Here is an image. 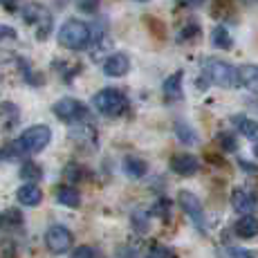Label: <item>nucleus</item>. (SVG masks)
Listing matches in <instances>:
<instances>
[{"instance_id":"ddd939ff","label":"nucleus","mask_w":258,"mask_h":258,"mask_svg":"<svg viewBox=\"0 0 258 258\" xmlns=\"http://www.w3.org/2000/svg\"><path fill=\"white\" fill-rule=\"evenodd\" d=\"M16 198L25 207H38L43 202V191L34 184V182H27V184H23L16 191Z\"/></svg>"},{"instance_id":"0eeeda50","label":"nucleus","mask_w":258,"mask_h":258,"mask_svg":"<svg viewBox=\"0 0 258 258\" xmlns=\"http://www.w3.org/2000/svg\"><path fill=\"white\" fill-rule=\"evenodd\" d=\"M45 247L52 254H63L72 247V231L63 225H54L45 234Z\"/></svg>"},{"instance_id":"b1692460","label":"nucleus","mask_w":258,"mask_h":258,"mask_svg":"<svg viewBox=\"0 0 258 258\" xmlns=\"http://www.w3.org/2000/svg\"><path fill=\"white\" fill-rule=\"evenodd\" d=\"M97 249L90 245H81V247H77V249L72 251V256L70 258H97Z\"/></svg>"},{"instance_id":"2eb2a0df","label":"nucleus","mask_w":258,"mask_h":258,"mask_svg":"<svg viewBox=\"0 0 258 258\" xmlns=\"http://www.w3.org/2000/svg\"><path fill=\"white\" fill-rule=\"evenodd\" d=\"M234 231L240 238H256L258 236V218L256 216H242L234 225Z\"/></svg>"},{"instance_id":"dca6fc26","label":"nucleus","mask_w":258,"mask_h":258,"mask_svg":"<svg viewBox=\"0 0 258 258\" xmlns=\"http://www.w3.org/2000/svg\"><path fill=\"white\" fill-rule=\"evenodd\" d=\"M182 77H184L182 72L171 74V77L164 81V86H162L164 97L168 99V101H177V99H182Z\"/></svg>"},{"instance_id":"7c9ffc66","label":"nucleus","mask_w":258,"mask_h":258,"mask_svg":"<svg viewBox=\"0 0 258 258\" xmlns=\"http://www.w3.org/2000/svg\"><path fill=\"white\" fill-rule=\"evenodd\" d=\"M18 3H21V0H3V5L7 7V12H16V9H18Z\"/></svg>"},{"instance_id":"a211bd4d","label":"nucleus","mask_w":258,"mask_h":258,"mask_svg":"<svg viewBox=\"0 0 258 258\" xmlns=\"http://www.w3.org/2000/svg\"><path fill=\"white\" fill-rule=\"evenodd\" d=\"M211 45L216 49H231L234 47V38H231V34L227 32V27L218 25V27L211 29Z\"/></svg>"},{"instance_id":"423d86ee","label":"nucleus","mask_w":258,"mask_h":258,"mask_svg":"<svg viewBox=\"0 0 258 258\" xmlns=\"http://www.w3.org/2000/svg\"><path fill=\"white\" fill-rule=\"evenodd\" d=\"M52 112L66 123H81L90 117L86 103H81L79 99H72V97L58 99V101L52 106Z\"/></svg>"},{"instance_id":"f03ea898","label":"nucleus","mask_w":258,"mask_h":258,"mask_svg":"<svg viewBox=\"0 0 258 258\" xmlns=\"http://www.w3.org/2000/svg\"><path fill=\"white\" fill-rule=\"evenodd\" d=\"M92 41V29L88 23L79 21V18H70L61 25L58 29V45H63L66 49L79 52V49H86Z\"/></svg>"},{"instance_id":"412c9836","label":"nucleus","mask_w":258,"mask_h":258,"mask_svg":"<svg viewBox=\"0 0 258 258\" xmlns=\"http://www.w3.org/2000/svg\"><path fill=\"white\" fill-rule=\"evenodd\" d=\"M21 177L23 180H27V182H36V180H41L43 177V168L36 164V162H25V164L21 166Z\"/></svg>"},{"instance_id":"9d476101","label":"nucleus","mask_w":258,"mask_h":258,"mask_svg":"<svg viewBox=\"0 0 258 258\" xmlns=\"http://www.w3.org/2000/svg\"><path fill=\"white\" fill-rule=\"evenodd\" d=\"M231 121H234V126L238 128L240 135H245L247 140L254 144V155L258 157V121H254V119H249L245 115H234Z\"/></svg>"},{"instance_id":"cd10ccee","label":"nucleus","mask_w":258,"mask_h":258,"mask_svg":"<svg viewBox=\"0 0 258 258\" xmlns=\"http://www.w3.org/2000/svg\"><path fill=\"white\" fill-rule=\"evenodd\" d=\"M198 34H200V27H198V25H186V29L180 34V36H177V41H186V38L198 36Z\"/></svg>"},{"instance_id":"9b49d317","label":"nucleus","mask_w":258,"mask_h":258,"mask_svg":"<svg viewBox=\"0 0 258 258\" xmlns=\"http://www.w3.org/2000/svg\"><path fill=\"white\" fill-rule=\"evenodd\" d=\"M231 207L242 216H249L256 209V196L251 191H247V188H236L231 193Z\"/></svg>"},{"instance_id":"f8f14e48","label":"nucleus","mask_w":258,"mask_h":258,"mask_svg":"<svg viewBox=\"0 0 258 258\" xmlns=\"http://www.w3.org/2000/svg\"><path fill=\"white\" fill-rule=\"evenodd\" d=\"M171 168L182 177L196 175L198 168H200V162H198L196 155H188V153H182V155H175L171 160Z\"/></svg>"},{"instance_id":"4468645a","label":"nucleus","mask_w":258,"mask_h":258,"mask_svg":"<svg viewBox=\"0 0 258 258\" xmlns=\"http://www.w3.org/2000/svg\"><path fill=\"white\" fill-rule=\"evenodd\" d=\"M238 83L249 92L258 94V66H242L238 68Z\"/></svg>"},{"instance_id":"c85d7f7f","label":"nucleus","mask_w":258,"mask_h":258,"mask_svg":"<svg viewBox=\"0 0 258 258\" xmlns=\"http://www.w3.org/2000/svg\"><path fill=\"white\" fill-rule=\"evenodd\" d=\"M117 258H137V251L131 249V247H121V249L117 251Z\"/></svg>"},{"instance_id":"7ed1b4c3","label":"nucleus","mask_w":258,"mask_h":258,"mask_svg":"<svg viewBox=\"0 0 258 258\" xmlns=\"http://www.w3.org/2000/svg\"><path fill=\"white\" fill-rule=\"evenodd\" d=\"M202 72H205V79L213 86L220 88H236L240 86L238 83V70L234 66H229L227 61H220V58H207L202 63Z\"/></svg>"},{"instance_id":"20e7f679","label":"nucleus","mask_w":258,"mask_h":258,"mask_svg":"<svg viewBox=\"0 0 258 258\" xmlns=\"http://www.w3.org/2000/svg\"><path fill=\"white\" fill-rule=\"evenodd\" d=\"M92 106L103 117H119L128 108V99L117 88H103L92 97Z\"/></svg>"},{"instance_id":"f257e3e1","label":"nucleus","mask_w":258,"mask_h":258,"mask_svg":"<svg viewBox=\"0 0 258 258\" xmlns=\"http://www.w3.org/2000/svg\"><path fill=\"white\" fill-rule=\"evenodd\" d=\"M49 142H52V131H49V126H45V123L29 126L27 131H23V135L18 137V140H14L12 144H7V146L0 151V160H16V157L41 153Z\"/></svg>"},{"instance_id":"4be33fe9","label":"nucleus","mask_w":258,"mask_h":258,"mask_svg":"<svg viewBox=\"0 0 258 258\" xmlns=\"http://www.w3.org/2000/svg\"><path fill=\"white\" fill-rule=\"evenodd\" d=\"M21 222H23V216L16 209H9L0 216V227H7V225L12 227V225H21Z\"/></svg>"},{"instance_id":"1a4fd4ad","label":"nucleus","mask_w":258,"mask_h":258,"mask_svg":"<svg viewBox=\"0 0 258 258\" xmlns=\"http://www.w3.org/2000/svg\"><path fill=\"white\" fill-rule=\"evenodd\" d=\"M128 70H131V58H128L123 52L110 54V56L103 61V74H106V77L117 79V77L128 74Z\"/></svg>"},{"instance_id":"bb28decb","label":"nucleus","mask_w":258,"mask_h":258,"mask_svg":"<svg viewBox=\"0 0 258 258\" xmlns=\"http://www.w3.org/2000/svg\"><path fill=\"white\" fill-rule=\"evenodd\" d=\"M229 258H258V256L251 249H245V247H231Z\"/></svg>"},{"instance_id":"39448f33","label":"nucleus","mask_w":258,"mask_h":258,"mask_svg":"<svg viewBox=\"0 0 258 258\" xmlns=\"http://www.w3.org/2000/svg\"><path fill=\"white\" fill-rule=\"evenodd\" d=\"M23 21L27 23V25H38L36 38H38V41H47L49 32H52L54 18H52V14H49L45 7H43V5H38V3H27V5L23 7Z\"/></svg>"},{"instance_id":"c756f323","label":"nucleus","mask_w":258,"mask_h":258,"mask_svg":"<svg viewBox=\"0 0 258 258\" xmlns=\"http://www.w3.org/2000/svg\"><path fill=\"white\" fill-rule=\"evenodd\" d=\"M7 36H16V32H14L12 27H7V25H0V38H7Z\"/></svg>"},{"instance_id":"5701e85b","label":"nucleus","mask_w":258,"mask_h":258,"mask_svg":"<svg viewBox=\"0 0 258 258\" xmlns=\"http://www.w3.org/2000/svg\"><path fill=\"white\" fill-rule=\"evenodd\" d=\"M148 258H177L175 251L171 249V247H164V245H157L151 249V254H148Z\"/></svg>"},{"instance_id":"f3484780","label":"nucleus","mask_w":258,"mask_h":258,"mask_svg":"<svg viewBox=\"0 0 258 258\" xmlns=\"http://www.w3.org/2000/svg\"><path fill=\"white\" fill-rule=\"evenodd\" d=\"M56 200L61 202L63 207H70V209H77L81 205V193L74 186H58L56 188Z\"/></svg>"},{"instance_id":"a878e982","label":"nucleus","mask_w":258,"mask_h":258,"mask_svg":"<svg viewBox=\"0 0 258 258\" xmlns=\"http://www.w3.org/2000/svg\"><path fill=\"white\" fill-rule=\"evenodd\" d=\"M99 3H101V0H77V7L86 14H94L99 9Z\"/></svg>"},{"instance_id":"473e14b6","label":"nucleus","mask_w":258,"mask_h":258,"mask_svg":"<svg viewBox=\"0 0 258 258\" xmlns=\"http://www.w3.org/2000/svg\"><path fill=\"white\" fill-rule=\"evenodd\" d=\"M137 3H148V0H137Z\"/></svg>"},{"instance_id":"aec40b11","label":"nucleus","mask_w":258,"mask_h":258,"mask_svg":"<svg viewBox=\"0 0 258 258\" xmlns=\"http://www.w3.org/2000/svg\"><path fill=\"white\" fill-rule=\"evenodd\" d=\"M175 137L182 144H186V146H193V144H198V133L193 131V128L188 126L186 121H177L175 123Z\"/></svg>"},{"instance_id":"393cba45","label":"nucleus","mask_w":258,"mask_h":258,"mask_svg":"<svg viewBox=\"0 0 258 258\" xmlns=\"http://www.w3.org/2000/svg\"><path fill=\"white\" fill-rule=\"evenodd\" d=\"M218 140H220V144H222V148H225V151H236V148H238L236 137L229 135V133H220V137H218Z\"/></svg>"},{"instance_id":"6ab92c4d","label":"nucleus","mask_w":258,"mask_h":258,"mask_svg":"<svg viewBox=\"0 0 258 258\" xmlns=\"http://www.w3.org/2000/svg\"><path fill=\"white\" fill-rule=\"evenodd\" d=\"M123 171H126V175H131V177H144L148 173V164L142 160V157H126L123 160Z\"/></svg>"},{"instance_id":"6e6552de","label":"nucleus","mask_w":258,"mask_h":258,"mask_svg":"<svg viewBox=\"0 0 258 258\" xmlns=\"http://www.w3.org/2000/svg\"><path fill=\"white\" fill-rule=\"evenodd\" d=\"M177 202L186 211V216L196 222L198 227H205V211H202V202L193 196L191 191H180L177 193Z\"/></svg>"},{"instance_id":"2f4dec72","label":"nucleus","mask_w":258,"mask_h":258,"mask_svg":"<svg viewBox=\"0 0 258 258\" xmlns=\"http://www.w3.org/2000/svg\"><path fill=\"white\" fill-rule=\"evenodd\" d=\"M240 166L245 168V171H251V173H256V171H258V168H256L254 164H247V162H240Z\"/></svg>"}]
</instances>
